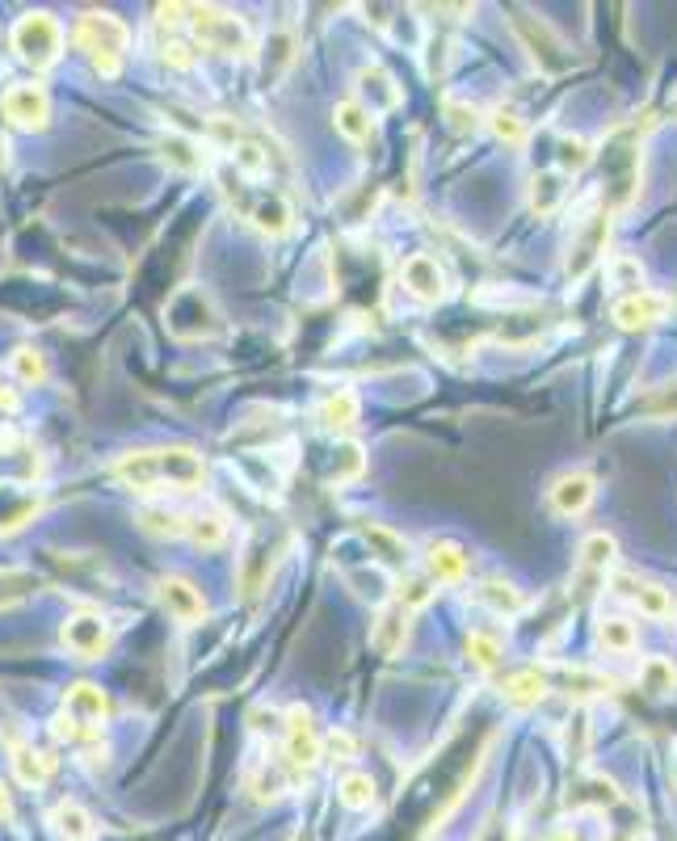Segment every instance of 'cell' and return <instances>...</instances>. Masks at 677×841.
I'll return each mask as SVG.
<instances>
[{"instance_id":"obj_1","label":"cell","mask_w":677,"mask_h":841,"mask_svg":"<svg viewBox=\"0 0 677 841\" xmlns=\"http://www.w3.org/2000/svg\"><path fill=\"white\" fill-rule=\"evenodd\" d=\"M114 476L131 492H194L207 480V463L190 446H156V451H131L114 463Z\"/></svg>"},{"instance_id":"obj_2","label":"cell","mask_w":677,"mask_h":841,"mask_svg":"<svg viewBox=\"0 0 677 841\" xmlns=\"http://www.w3.org/2000/svg\"><path fill=\"white\" fill-rule=\"evenodd\" d=\"M182 13H186L182 22L190 26L198 47L219 55H241V59L257 51V38H253V30H248L241 13H227L219 4H182Z\"/></svg>"},{"instance_id":"obj_3","label":"cell","mask_w":677,"mask_h":841,"mask_svg":"<svg viewBox=\"0 0 677 841\" xmlns=\"http://www.w3.org/2000/svg\"><path fill=\"white\" fill-rule=\"evenodd\" d=\"M72 43L89 55V63H93L102 77H118L122 59H127V51H131V30L122 26L114 13H97V9H89V13L77 17Z\"/></svg>"},{"instance_id":"obj_4","label":"cell","mask_w":677,"mask_h":841,"mask_svg":"<svg viewBox=\"0 0 677 841\" xmlns=\"http://www.w3.org/2000/svg\"><path fill=\"white\" fill-rule=\"evenodd\" d=\"M9 43H13V51H17L22 63H30L34 72H43V68L59 63L68 34H63V26H59V17H55V13L34 9V13H22V17L13 22V30H9Z\"/></svg>"},{"instance_id":"obj_5","label":"cell","mask_w":677,"mask_h":841,"mask_svg":"<svg viewBox=\"0 0 677 841\" xmlns=\"http://www.w3.org/2000/svg\"><path fill=\"white\" fill-rule=\"evenodd\" d=\"M59 644L72 652L77 661H102L114 644V631L97 610H77L59 623Z\"/></svg>"},{"instance_id":"obj_6","label":"cell","mask_w":677,"mask_h":841,"mask_svg":"<svg viewBox=\"0 0 677 841\" xmlns=\"http://www.w3.org/2000/svg\"><path fill=\"white\" fill-rule=\"evenodd\" d=\"M0 114H4V122L9 127H17V131H47V122H51V97H47V89L43 84H13V89H4V97H0Z\"/></svg>"},{"instance_id":"obj_7","label":"cell","mask_w":677,"mask_h":841,"mask_svg":"<svg viewBox=\"0 0 677 841\" xmlns=\"http://www.w3.org/2000/svg\"><path fill=\"white\" fill-rule=\"evenodd\" d=\"M325 758L320 754V733L312 724V711L303 703H295L287 711V736H282V761L295 770V774H307L316 761Z\"/></svg>"},{"instance_id":"obj_8","label":"cell","mask_w":677,"mask_h":841,"mask_svg":"<svg viewBox=\"0 0 677 841\" xmlns=\"http://www.w3.org/2000/svg\"><path fill=\"white\" fill-rule=\"evenodd\" d=\"M156 601H161L164 615L182 627H194L207 619V597H202V589H198L194 581H186V576H177V572H168V576L156 581Z\"/></svg>"},{"instance_id":"obj_9","label":"cell","mask_w":677,"mask_h":841,"mask_svg":"<svg viewBox=\"0 0 677 841\" xmlns=\"http://www.w3.org/2000/svg\"><path fill=\"white\" fill-rule=\"evenodd\" d=\"M514 30L542 72H564V68H569V51H564V43L556 38V30L547 26V22L526 17V13H514Z\"/></svg>"},{"instance_id":"obj_10","label":"cell","mask_w":677,"mask_h":841,"mask_svg":"<svg viewBox=\"0 0 677 841\" xmlns=\"http://www.w3.org/2000/svg\"><path fill=\"white\" fill-rule=\"evenodd\" d=\"M400 282L412 299L421 303H442L451 295V278H446V266L430 257V253H412L405 266H400Z\"/></svg>"},{"instance_id":"obj_11","label":"cell","mask_w":677,"mask_h":841,"mask_svg":"<svg viewBox=\"0 0 677 841\" xmlns=\"http://www.w3.org/2000/svg\"><path fill=\"white\" fill-rule=\"evenodd\" d=\"M63 720H72L77 728L84 733H102V724L109 720V699L102 686H93V681H77V686H68V694H63Z\"/></svg>"},{"instance_id":"obj_12","label":"cell","mask_w":677,"mask_h":841,"mask_svg":"<svg viewBox=\"0 0 677 841\" xmlns=\"http://www.w3.org/2000/svg\"><path fill=\"white\" fill-rule=\"evenodd\" d=\"M674 312V295H656V291H631L615 303V325L619 328H649L661 325Z\"/></svg>"},{"instance_id":"obj_13","label":"cell","mask_w":677,"mask_h":841,"mask_svg":"<svg viewBox=\"0 0 677 841\" xmlns=\"http://www.w3.org/2000/svg\"><path fill=\"white\" fill-rule=\"evenodd\" d=\"M43 514V492L34 484H0V535L26 530Z\"/></svg>"},{"instance_id":"obj_14","label":"cell","mask_w":677,"mask_h":841,"mask_svg":"<svg viewBox=\"0 0 677 841\" xmlns=\"http://www.w3.org/2000/svg\"><path fill=\"white\" fill-rule=\"evenodd\" d=\"M606 236H610V211L594 215L590 219V227L576 232V241H572V248H569V266H564L572 282H581V278L597 266V257H602V248H606Z\"/></svg>"},{"instance_id":"obj_15","label":"cell","mask_w":677,"mask_h":841,"mask_svg":"<svg viewBox=\"0 0 677 841\" xmlns=\"http://www.w3.org/2000/svg\"><path fill=\"white\" fill-rule=\"evenodd\" d=\"M353 102H358V106H362L366 114H371V118H375V114H387V109H400V102H405V97H400L396 81L383 72L380 63H366V68L358 72V97H353Z\"/></svg>"},{"instance_id":"obj_16","label":"cell","mask_w":677,"mask_h":841,"mask_svg":"<svg viewBox=\"0 0 677 841\" xmlns=\"http://www.w3.org/2000/svg\"><path fill=\"white\" fill-rule=\"evenodd\" d=\"M594 492H597V484L590 471H569V476H560V480L551 484V505H556V514L576 517L590 510Z\"/></svg>"},{"instance_id":"obj_17","label":"cell","mask_w":677,"mask_h":841,"mask_svg":"<svg viewBox=\"0 0 677 841\" xmlns=\"http://www.w3.org/2000/svg\"><path fill=\"white\" fill-rule=\"evenodd\" d=\"M136 526L143 535H152V539H186L190 514H182V510H173L164 501H148V505H139Z\"/></svg>"},{"instance_id":"obj_18","label":"cell","mask_w":677,"mask_h":841,"mask_svg":"<svg viewBox=\"0 0 677 841\" xmlns=\"http://www.w3.org/2000/svg\"><path fill=\"white\" fill-rule=\"evenodd\" d=\"M467 551L459 544H451V539H434V544L425 547V572H430V581L437 585H455L467 576Z\"/></svg>"},{"instance_id":"obj_19","label":"cell","mask_w":677,"mask_h":841,"mask_svg":"<svg viewBox=\"0 0 677 841\" xmlns=\"http://www.w3.org/2000/svg\"><path fill=\"white\" fill-rule=\"evenodd\" d=\"M278 547H270V539H253V544L244 547V556H241V594L244 597H253V594H261L266 589V581H270V572H273V556Z\"/></svg>"},{"instance_id":"obj_20","label":"cell","mask_w":677,"mask_h":841,"mask_svg":"<svg viewBox=\"0 0 677 841\" xmlns=\"http://www.w3.org/2000/svg\"><path fill=\"white\" fill-rule=\"evenodd\" d=\"M47 825H51V833L59 841H93L97 838V820L84 813L77 799H59L47 816Z\"/></svg>"},{"instance_id":"obj_21","label":"cell","mask_w":677,"mask_h":841,"mask_svg":"<svg viewBox=\"0 0 677 841\" xmlns=\"http://www.w3.org/2000/svg\"><path fill=\"white\" fill-rule=\"evenodd\" d=\"M405 635H408V610L400 601H392V606H383L380 615H375V623H371V644L380 656H396V652L405 649Z\"/></svg>"},{"instance_id":"obj_22","label":"cell","mask_w":677,"mask_h":841,"mask_svg":"<svg viewBox=\"0 0 677 841\" xmlns=\"http://www.w3.org/2000/svg\"><path fill=\"white\" fill-rule=\"evenodd\" d=\"M248 219L261 236H287L291 232V202L282 194H257L253 207H248Z\"/></svg>"},{"instance_id":"obj_23","label":"cell","mask_w":677,"mask_h":841,"mask_svg":"<svg viewBox=\"0 0 677 841\" xmlns=\"http://www.w3.org/2000/svg\"><path fill=\"white\" fill-rule=\"evenodd\" d=\"M623 799V791L615 779H606V774H590L585 783H576L569 795V808L576 813H585V808H594V813H606V808H615Z\"/></svg>"},{"instance_id":"obj_24","label":"cell","mask_w":677,"mask_h":841,"mask_svg":"<svg viewBox=\"0 0 677 841\" xmlns=\"http://www.w3.org/2000/svg\"><path fill=\"white\" fill-rule=\"evenodd\" d=\"M476 601H480L485 610H492V615H501V619H514V615L526 610V597H522V589L510 585V581H497V576L476 585Z\"/></svg>"},{"instance_id":"obj_25","label":"cell","mask_w":677,"mask_h":841,"mask_svg":"<svg viewBox=\"0 0 677 841\" xmlns=\"http://www.w3.org/2000/svg\"><path fill=\"white\" fill-rule=\"evenodd\" d=\"M564 173L560 168H542V173H535V182H530V211L539 219L547 215H556L560 211V202H564Z\"/></svg>"},{"instance_id":"obj_26","label":"cell","mask_w":677,"mask_h":841,"mask_svg":"<svg viewBox=\"0 0 677 841\" xmlns=\"http://www.w3.org/2000/svg\"><path fill=\"white\" fill-rule=\"evenodd\" d=\"M320 425L332 430V434H346V430L358 425V396L350 387H337L320 400Z\"/></svg>"},{"instance_id":"obj_27","label":"cell","mask_w":677,"mask_h":841,"mask_svg":"<svg viewBox=\"0 0 677 841\" xmlns=\"http://www.w3.org/2000/svg\"><path fill=\"white\" fill-rule=\"evenodd\" d=\"M366 476V451L362 442H337L332 446V463H328V484H353Z\"/></svg>"},{"instance_id":"obj_28","label":"cell","mask_w":677,"mask_h":841,"mask_svg":"<svg viewBox=\"0 0 677 841\" xmlns=\"http://www.w3.org/2000/svg\"><path fill=\"white\" fill-rule=\"evenodd\" d=\"M9 761H13V779H17L22 787H43L55 770L51 754H43V749H34V745H17Z\"/></svg>"},{"instance_id":"obj_29","label":"cell","mask_w":677,"mask_h":841,"mask_svg":"<svg viewBox=\"0 0 677 841\" xmlns=\"http://www.w3.org/2000/svg\"><path fill=\"white\" fill-rule=\"evenodd\" d=\"M362 539L371 544V551L380 556L387 569H405L408 564V539L405 535H396V530H387V526H380V522H371V526H362Z\"/></svg>"},{"instance_id":"obj_30","label":"cell","mask_w":677,"mask_h":841,"mask_svg":"<svg viewBox=\"0 0 677 841\" xmlns=\"http://www.w3.org/2000/svg\"><path fill=\"white\" fill-rule=\"evenodd\" d=\"M227 514H219V510H202V514H190V526H186V539L194 547H202V551H219V547L227 544Z\"/></svg>"},{"instance_id":"obj_31","label":"cell","mask_w":677,"mask_h":841,"mask_svg":"<svg viewBox=\"0 0 677 841\" xmlns=\"http://www.w3.org/2000/svg\"><path fill=\"white\" fill-rule=\"evenodd\" d=\"M161 152H164V161L173 164V168H182V173H198V168L207 164L202 143L190 136H182V131H168V136L161 139Z\"/></svg>"},{"instance_id":"obj_32","label":"cell","mask_w":677,"mask_h":841,"mask_svg":"<svg viewBox=\"0 0 677 841\" xmlns=\"http://www.w3.org/2000/svg\"><path fill=\"white\" fill-rule=\"evenodd\" d=\"M501 694H505L510 706H535L542 703V694H547V678H542L539 669H522L514 678H505Z\"/></svg>"},{"instance_id":"obj_33","label":"cell","mask_w":677,"mask_h":841,"mask_svg":"<svg viewBox=\"0 0 677 841\" xmlns=\"http://www.w3.org/2000/svg\"><path fill=\"white\" fill-rule=\"evenodd\" d=\"M332 127H337V136L362 143V139H371V131H375V118L350 97V102H337V109H332Z\"/></svg>"},{"instance_id":"obj_34","label":"cell","mask_w":677,"mask_h":841,"mask_svg":"<svg viewBox=\"0 0 677 841\" xmlns=\"http://www.w3.org/2000/svg\"><path fill=\"white\" fill-rule=\"evenodd\" d=\"M9 371H13L17 383L38 387V383H47V358H43V350H34V346H22V350H13V358H9Z\"/></svg>"},{"instance_id":"obj_35","label":"cell","mask_w":677,"mask_h":841,"mask_svg":"<svg viewBox=\"0 0 677 841\" xmlns=\"http://www.w3.org/2000/svg\"><path fill=\"white\" fill-rule=\"evenodd\" d=\"M43 589V576L30 569H4L0 572V606H13L22 597L38 594Z\"/></svg>"},{"instance_id":"obj_36","label":"cell","mask_w":677,"mask_h":841,"mask_svg":"<svg viewBox=\"0 0 677 841\" xmlns=\"http://www.w3.org/2000/svg\"><path fill=\"white\" fill-rule=\"evenodd\" d=\"M337 795H341V804L353 808V813H362V808H371L375 804V779L371 774H346L341 783H337Z\"/></svg>"},{"instance_id":"obj_37","label":"cell","mask_w":677,"mask_h":841,"mask_svg":"<svg viewBox=\"0 0 677 841\" xmlns=\"http://www.w3.org/2000/svg\"><path fill=\"white\" fill-rule=\"evenodd\" d=\"M581 560H585L590 569H610V564L619 560V544H615V535L594 530V535L581 544Z\"/></svg>"},{"instance_id":"obj_38","label":"cell","mask_w":677,"mask_h":841,"mask_svg":"<svg viewBox=\"0 0 677 841\" xmlns=\"http://www.w3.org/2000/svg\"><path fill=\"white\" fill-rule=\"evenodd\" d=\"M649 619H669L674 615V597H669V589L665 585H652V581H640V594L631 597Z\"/></svg>"},{"instance_id":"obj_39","label":"cell","mask_w":677,"mask_h":841,"mask_svg":"<svg viewBox=\"0 0 677 841\" xmlns=\"http://www.w3.org/2000/svg\"><path fill=\"white\" fill-rule=\"evenodd\" d=\"M488 127H492V136L501 139V143H522L526 139V122H522V114L514 106H497L488 114Z\"/></svg>"},{"instance_id":"obj_40","label":"cell","mask_w":677,"mask_h":841,"mask_svg":"<svg viewBox=\"0 0 677 841\" xmlns=\"http://www.w3.org/2000/svg\"><path fill=\"white\" fill-rule=\"evenodd\" d=\"M640 681L649 686L652 694H669V690L677 686L674 661H665V656H649V661H644V669H640Z\"/></svg>"},{"instance_id":"obj_41","label":"cell","mask_w":677,"mask_h":841,"mask_svg":"<svg viewBox=\"0 0 677 841\" xmlns=\"http://www.w3.org/2000/svg\"><path fill=\"white\" fill-rule=\"evenodd\" d=\"M232 164L241 168L244 177H266V173H270V156H266L257 143H248V139H236V143H232Z\"/></svg>"},{"instance_id":"obj_42","label":"cell","mask_w":677,"mask_h":841,"mask_svg":"<svg viewBox=\"0 0 677 841\" xmlns=\"http://www.w3.org/2000/svg\"><path fill=\"white\" fill-rule=\"evenodd\" d=\"M467 661L480 665V669H492V665L501 661V640L488 635V631H471V635H467Z\"/></svg>"},{"instance_id":"obj_43","label":"cell","mask_w":677,"mask_h":841,"mask_svg":"<svg viewBox=\"0 0 677 841\" xmlns=\"http://www.w3.org/2000/svg\"><path fill=\"white\" fill-rule=\"evenodd\" d=\"M602 644L610 652H631L635 649V627L627 623V619H619V615H610V619H602Z\"/></svg>"},{"instance_id":"obj_44","label":"cell","mask_w":677,"mask_h":841,"mask_svg":"<svg viewBox=\"0 0 677 841\" xmlns=\"http://www.w3.org/2000/svg\"><path fill=\"white\" fill-rule=\"evenodd\" d=\"M430 597H434V581H430V576H405V581H400V597H396V601H400L408 615H412V610L430 606Z\"/></svg>"},{"instance_id":"obj_45","label":"cell","mask_w":677,"mask_h":841,"mask_svg":"<svg viewBox=\"0 0 677 841\" xmlns=\"http://www.w3.org/2000/svg\"><path fill=\"white\" fill-rule=\"evenodd\" d=\"M560 678L569 686V694H610L615 690V681L610 678H597V674H585V669H560Z\"/></svg>"},{"instance_id":"obj_46","label":"cell","mask_w":677,"mask_h":841,"mask_svg":"<svg viewBox=\"0 0 677 841\" xmlns=\"http://www.w3.org/2000/svg\"><path fill=\"white\" fill-rule=\"evenodd\" d=\"M569 758L572 761H585L590 758V715L576 711L572 715V728H569Z\"/></svg>"},{"instance_id":"obj_47","label":"cell","mask_w":677,"mask_h":841,"mask_svg":"<svg viewBox=\"0 0 677 841\" xmlns=\"http://www.w3.org/2000/svg\"><path fill=\"white\" fill-rule=\"evenodd\" d=\"M590 161H594V148H590L585 139H560V164H564V168L581 173Z\"/></svg>"},{"instance_id":"obj_48","label":"cell","mask_w":677,"mask_h":841,"mask_svg":"<svg viewBox=\"0 0 677 841\" xmlns=\"http://www.w3.org/2000/svg\"><path fill=\"white\" fill-rule=\"evenodd\" d=\"M446 118H451V127H455V131H463V136L480 127V109L467 106V102H455V97L446 102Z\"/></svg>"},{"instance_id":"obj_49","label":"cell","mask_w":677,"mask_h":841,"mask_svg":"<svg viewBox=\"0 0 677 841\" xmlns=\"http://www.w3.org/2000/svg\"><path fill=\"white\" fill-rule=\"evenodd\" d=\"M320 754H332V761H350L353 754H358V745H353V736L350 733H328L325 740H320Z\"/></svg>"},{"instance_id":"obj_50","label":"cell","mask_w":677,"mask_h":841,"mask_svg":"<svg viewBox=\"0 0 677 841\" xmlns=\"http://www.w3.org/2000/svg\"><path fill=\"white\" fill-rule=\"evenodd\" d=\"M615 278H619V287L644 291V287H640V282H644V270H640V261H631V257H619V261H615Z\"/></svg>"},{"instance_id":"obj_51","label":"cell","mask_w":677,"mask_h":841,"mask_svg":"<svg viewBox=\"0 0 677 841\" xmlns=\"http://www.w3.org/2000/svg\"><path fill=\"white\" fill-rule=\"evenodd\" d=\"M164 59L173 68H194V47L190 43H164Z\"/></svg>"},{"instance_id":"obj_52","label":"cell","mask_w":677,"mask_h":841,"mask_svg":"<svg viewBox=\"0 0 677 841\" xmlns=\"http://www.w3.org/2000/svg\"><path fill=\"white\" fill-rule=\"evenodd\" d=\"M0 820H13V795L4 783H0Z\"/></svg>"},{"instance_id":"obj_53","label":"cell","mask_w":677,"mask_h":841,"mask_svg":"<svg viewBox=\"0 0 677 841\" xmlns=\"http://www.w3.org/2000/svg\"><path fill=\"white\" fill-rule=\"evenodd\" d=\"M602 841H635V838H631V833H619V829H606Z\"/></svg>"},{"instance_id":"obj_54","label":"cell","mask_w":677,"mask_h":841,"mask_svg":"<svg viewBox=\"0 0 677 841\" xmlns=\"http://www.w3.org/2000/svg\"><path fill=\"white\" fill-rule=\"evenodd\" d=\"M669 779H674V791H677V754H674V761H669Z\"/></svg>"},{"instance_id":"obj_55","label":"cell","mask_w":677,"mask_h":841,"mask_svg":"<svg viewBox=\"0 0 677 841\" xmlns=\"http://www.w3.org/2000/svg\"><path fill=\"white\" fill-rule=\"evenodd\" d=\"M295 841H316V833H295Z\"/></svg>"}]
</instances>
